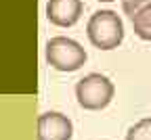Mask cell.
I'll list each match as a JSON object with an SVG mask.
<instances>
[{
	"label": "cell",
	"mask_w": 151,
	"mask_h": 140,
	"mask_svg": "<svg viewBox=\"0 0 151 140\" xmlns=\"http://www.w3.org/2000/svg\"><path fill=\"white\" fill-rule=\"evenodd\" d=\"M86 34L94 48L113 50L124 40V23L113 11H97L88 19Z\"/></svg>",
	"instance_id": "obj_1"
},
{
	"label": "cell",
	"mask_w": 151,
	"mask_h": 140,
	"mask_svg": "<svg viewBox=\"0 0 151 140\" xmlns=\"http://www.w3.org/2000/svg\"><path fill=\"white\" fill-rule=\"evenodd\" d=\"M113 94H116L113 82L103 73H88L76 84V98L86 111L105 109L111 103Z\"/></svg>",
	"instance_id": "obj_2"
},
{
	"label": "cell",
	"mask_w": 151,
	"mask_h": 140,
	"mask_svg": "<svg viewBox=\"0 0 151 140\" xmlns=\"http://www.w3.org/2000/svg\"><path fill=\"white\" fill-rule=\"evenodd\" d=\"M46 63L57 71H65V73L78 71L86 63V50L76 40L57 36L46 42Z\"/></svg>",
	"instance_id": "obj_3"
},
{
	"label": "cell",
	"mask_w": 151,
	"mask_h": 140,
	"mask_svg": "<svg viewBox=\"0 0 151 140\" xmlns=\"http://www.w3.org/2000/svg\"><path fill=\"white\" fill-rule=\"evenodd\" d=\"M73 124L59 111H48L38 117V140H71Z\"/></svg>",
	"instance_id": "obj_4"
},
{
	"label": "cell",
	"mask_w": 151,
	"mask_h": 140,
	"mask_svg": "<svg viewBox=\"0 0 151 140\" xmlns=\"http://www.w3.org/2000/svg\"><path fill=\"white\" fill-rule=\"evenodd\" d=\"M84 11L82 0H48L46 4V17L52 25L59 27H71L80 21Z\"/></svg>",
	"instance_id": "obj_5"
},
{
	"label": "cell",
	"mask_w": 151,
	"mask_h": 140,
	"mask_svg": "<svg viewBox=\"0 0 151 140\" xmlns=\"http://www.w3.org/2000/svg\"><path fill=\"white\" fill-rule=\"evenodd\" d=\"M130 21H132V29H134V34L141 40L151 42V4H147L141 13H137Z\"/></svg>",
	"instance_id": "obj_6"
},
{
	"label": "cell",
	"mask_w": 151,
	"mask_h": 140,
	"mask_svg": "<svg viewBox=\"0 0 151 140\" xmlns=\"http://www.w3.org/2000/svg\"><path fill=\"white\" fill-rule=\"evenodd\" d=\"M126 140H151V117L137 121L126 134Z\"/></svg>",
	"instance_id": "obj_7"
},
{
	"label": "cell",
	"mask_w": 151,
	"mask_h": 140,
	"mask_svg": "<svg viewBox=\"0 0 151 140\" xmlns=\"http://www.w3.org/2000/svg\"><path fill=\"white\" fill-rule=\"evenodd\" d=\"M147 4H151V0H122V9H124V13L132 19L137 13H141Z\"/></svg>",
	"instance_id": "obj_8"
},
{
	"label": "cell",
	"mask_w": 151,
	"mask_h": 140,
	"mask_svg": "<svg viewBox=\"0 0 151 140\" xmlns=\"http://www.w3.org/2000/svg\"><path fill=\"white\" fill-rule=\"evenodd\" d=\"M101 2H111V0H101Z\"/></svg>",
	"instance_id": "obj_9"
}]
</instances>
